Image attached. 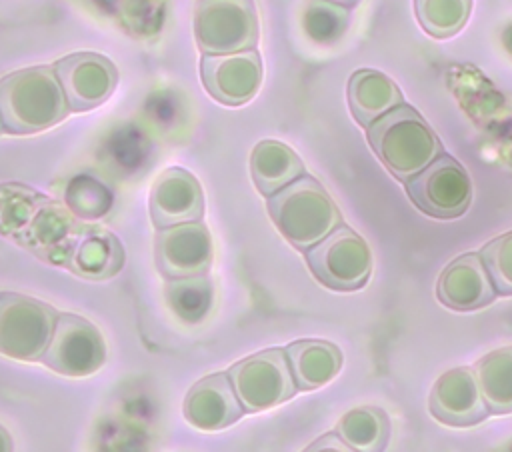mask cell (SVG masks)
<instances>
[{"instance_id": "cell-1", "label": "cell", "mask_w": 512, "mask_h": 452, "mask_svg": "<svg viewBox=\"0 0 512 452\" xmlns=\"http://www.w3.org/2000/svg\"><path fill=\"white\" fill-rule=\"evenodd\" d=\"M70 114L54 66H32L0 78V118L10 134H34Z\"/></svg>"}, {"instance_id": "cell-2", "label": "cell", "mask_w": 512, "mask_h": 452, "mask_svg": "<svg viewBox=\"0 0 512 452\" xmlns=\"http://www.w3.org/2000/svg\"><path fill=\"white\" fill-rule=\"evenodd\" d=\"M366 130L378 160L404 182L442 154V144L430 124L406 104L382 114Z\"/></svg>"}, {"instance_id": "cell-3", "label": "cell", "mask_w": 512, "mask_h": 452, "mask_svg": "<svg viewBox=\"0 0 512 452\" xmlns=\"http://www.w3.org/2000/svg\"><path fill=\"white\" fill-rule=\"evenodd\" d=\"M268 212L280 234L298 250H308L342 224L328 190L308 174L270 194Z\"/></svg>"}, {"instance_id": "cell-4", "label": "cell", "mask_w": 512, "mask_h": 452, "mask_svg": "<svg viewBox=\"0 0 512 452\" xmlns=\"http://www.w3.org/2000/svg\"><path fill=\"white\" fill-rule=\"evenodd\" d=\"M58 312L46 302L16 294H0V354L36 362L42 358L54 332Z\"/></svg>"}, {"instance_id": "cell-5", "label": "cell", "mask_w": 512, "mask_h": 452, "mask_svg": "<svg viewBox=\"0 0 512 452\" xmlns=\"http://www.w3.org/2000/svg\"><path fill=\"white\" fill-rule=\"evenodd\" d=\"M194 38L202 54L250 50L258 42V14L252 0H198Z\"/></svg>"}, {"instance_id": "cell-6", "label": "cell", "mask_w": 512, "mask_h": 452, "mask_svg": "<svg viewBox=\"0 0 512 452\" xmlns=\"http://www.w3.org/2000/svg\"><path fill=\"white\" fill-rule=\"evenodd\" d=\"M106 340L102 332L78 314H58L50 342L40 358L52 372L68 378L96 374L106 362Z\"/></svg>"}, {"instance_id": "cell-7", "label": "cell", "mask_w": 512, "mask_h": 452, "mask_svg": "<svg viewBox=\"0 0 512 452\" xmlns=\"http://www.w3.org/2000/svg\"><path fill=\"white\" fill-rule=\"evenodd\" d=\"M306 260L312 274L332 290H358L368 282L372 270L366 240L342 224L310 246Z\"/></svg>"}, {"instance_id": "cell-8", "label": "cell", "mask_w": 512, "mask_h": 452, "mask_svg": "<svg viewBox=\"0 0 512 452\" xmlns=\"http://www.w3.org/2000/svg\"><path fill=\"white\" fill-rule=\"evenodd\" d=\"M228 378L246 412L274 408L298 390L286 352L280 348H270L236 362L228 370Z\"/></svg>"}, {"instance_id": "cell-9", "label": "cell", "mask_w": 512, "mask_h": 452, "mask_svg": "<svg viewBox=\"0 0 512 452\" xmlns=\"http://www.w3.org/2000/svg\"><path fill=\"white\" fill-rule=\"evenodd\" d=\"M412 202L428 216L458 218L472 202V182L466 168L452 156L440 154L406 180Z\"/></svg>"}, {"instance_id": "cell-10", "label": "cell", "mask_w": 512, "mask_h": 452, "mask_svg": "<svg viewBox=\"0 0 512 452\" xmlns=\"http://www.w3.org/2000/svg\"><path fill=\"white\" fill-rule=\"evenodd\" d=\"M70 112H86L104 104L116 90L118 70L96 52H76L54 64Z\"/></svg>"}, {"instance_id": "cell-11", "label": "cell", "mask_w": 512, "mask_h": 452, "mask_svg": "<svg viewBox=\"0 0 512 452\" xmlns=\"http://www.w3.org/2000/svg\"><path fill=\"white\" fill-rule=\"evenodd\" d=\"M154 258L166 280L206 274L214 258L212 236L202 220L158 228Z\"/></svg>"}, {"instance_id": "cell-12", "label": "cell", "mask_w": 512, "mask_h": 452, "mask_svg": "<svg viewBox=\"0 0 512 452\" xmlns=\"http://www.w3.org/2000/svg\"><path fill=\"white\" fill-rule=\"evenodd\" d=\"M200 76L206 92L216 102L242 106L260 90L262 60L254 48L230 54H204L200 60Z\"/></svg>"}, {"instance_id": "cell-13", "label": "cell", "mask_w": 512, "mask_h": 452, "mask_svg": "<svg viewBox=\"0 0 512 452\" xmlns=\"http://www.w3.org/2000/svg\"><path fill=\"white\" fill-rule=\"evenodd\" d=\"M428 408L438 422L458 428L478 424L488 416V406L470 368L444 372L432 386Z\"/></svg>"}, {"instance_id": "cell-14", "label": "cell", "mask_w": 512, "mask_h": 452, "mask_svg": "<svg viewBox=\"0 0 512 452\" xmlns=\"http://www.w3.org/2000/svg\"><path fill=\"white\" fill-rule=\"evenodd\" d=\"M150 218L156 228L202 220L204 194L194 174L184 168H166L150 190Z\"/></svg>"}, {"instance_id": "cell-15", "label": "cell", "mask_w": 512, "mask_h": 452, "mask_svg": "<svg viewBox=\"0 0 512 452\" xmlns=\"http://www.w3.org/2000/svg\"><path fill=\"white\" fill-rule=\"evenodd\" d=\"M182 412L192 428L202 432H218L234 424L244 414V408L228 374L220 372L200 378L188 390Z\"/></svg>"}, {"instance_id": "cell-16", "label": "cell", "mask_w": 512, "mask_h": 452, "mask_svg": "<svg viewBox=\"0 0 512 452\" xmlns=\"http://www.w3.org/2000/svg\"><path fill=\"white\" fill-rule=\"evenodd\" d=\"M436 296L444 306L458 312H470L490 304L496 288L480 254H462L452 260L438 276Z\"/></svg>"}, {"instance_id": "cell-17", "label": "cell", "mask_w": 512, "mask_h": 452, "mask_svg": "<svg viewBox=\"0 0 512 452\" xmlns=\"http://www.w3.org/2000/svg\"><path fill=\"white\" fill-rule=\"evenodd\" d=\"M404 104L400 88L378 70H356L348 80V106L354 120L368 128L382 114Z\"/></svg>"}, {"instance_id": "cell-18", "label": "cell", "mask_w": 512, "mask_h": 452, "mask_svg": "<svg viewBox=\"0 0 512 452\" xmlns=\"http://www.w3.org/2000/svg\"><path fill=\"white\" fill-rule=\"evenodd\" d=\"M122 262L124 252L120 242L102 228H80L66 260L72 272L92 280L114 276L122 268Z\"/></svg>"}, {"instance_id": "cell-19", "label": "cell", "mask_w": 512, "mask_h": 452, "mask_svg": "<svg viewBox=\"0 0 512 452\" xmlns=\"http://www.w3.org/2000/svg\"><path fill=\"white\" fill-rule=\"evenodd\" d=\"M284 352L298 390H316L328 384L342 366L340 350L326 340H298Z\"/></svg>"}, {"instance_id": "cell-20", "label": "cell", "mask_w": 512, "mask_h": 452, "mask_svg": "<svg viewBox=\"0 0 512 452\" xmlns=\"http://www.w3.org/2000/svg\"><path fill=\"white\" fill-rule=\"evenodd\" d=\"M250 172L260 194L270 196L304 174L300 156L280 140H262L250 156Z\"/></svg>"}, {"instance_id": "cell-21", "label": "cell", "mask_w": 512, "mask_h": 452, "mask_svg": "<svg viewBox=\"0 0 512 452\" xmlns=\"http://www.w3.org/2000/svg\"><path fill=\"white\" fill-rule=\"evenodd\" d=\"M82 228V226H80ZM76 226L72 214L58 202L46 200L36 216L32 218L26 234L20 242L30 246L38 254H54L64 248L66 254H70V248L80 232ZM68 260V256H66Z\"/></svg>"}, {"instance_id": "cell-22", "label": "cell", "mask_w": 512, "mask_h": 452, "mask_svg": "<svg viewBox=\"0 0 512 452\" xmlns=\"http://www.w3.org/2000/svg\"><path fill=\"white\" fill-rule=\"evenodd\" d=\"M164 300L180 322L200 324L214 306V284L208 274L168 278Z\"/></svg>"}, {"instance_id": "cell-23", "label": "cell", "mask_w": 512, "mask_h": 452, "mask_svg": "<svg viewBox=\"0 0 512 452\" xmlns=\"http://www.w3.org/2000/svg\"><path fill=\"white\" fill-rule=\"evenodd\" d=\"M482 398L492 414L512 412V346L498 348L474 366Z\"/></svg>"}, {"instance_id": "cell-24", "label": "cell", "mask_w": 512, "mask_h": 452, "mask_svg": "<svg viewBox=\"0 0 512 452\" xmlns=\"http://www.w3.org/2000/svg\"><path fill=\"white\" fill-rule=\"evenodd\" d=\"M336 432L350 446V450L378 452L388 444L390 422L384 410L362 406L346 412L340 418Z\"/></svg>"}, {"instance_id": "cell-25", "label": "cell", "mask_w": 512, "mask_h": 452, "mask_svg": "<svg viewBox=\"0 0 512 452\" xmlns=\"http://www.w3.org/2000/svg\"><path fill=\"white\" fill-rule=\"evenodd\" d=\"M300 26L310 42L332 46L350 26V8L332 0H308L302 8Z\"/></svg>"}, {"instance_id": "cell-26", "label": "cell", "mask_w": 512, "mask_h": 452, "mask_svg": "<svg viewBox=\"0 0 512 452\" xmlns=\"http://www.w3.org/2000/svg\"><path fill=\"white\" fill-rule=\"evenodd\" d=\"M42 194L22 184H0V234L22 240L38 208L46 202Z\"/></svg>"}, {"instance_id": "cell-27", "label": "cell", "mask_w": 512, "mask_h": 452, "mask_svg": "<svg viewBox=\"0 0 512 452\" xmlns=\"http://www.w3.org/2000/svg\"><path fill=\"white\" fill-rule=\"evenodd\" d=\"M472 0H414V12L426 34L450 38L468 22Z\"/></svg>"}, {"instance_id": "cell-28", "label": "cell", "mask_w": 512, "mask_h": 452, "mask_svg": "<svg viewBox=\"0 0 512 452\" xmlns=\"http://www.w3.org/2000/svg\"><path fill=\"white\" fill-rule=\"evenodd\" d=\"M66 206L82 220H98L112 208V192L90 176H74L66 188Z\"/></svg>"}, {"instance_id": "cell-29", "label": "cell", "mask_w": 512, "mask_h": 452, "mask_svg": "<svg viewBox=\"0 0 512 452\" xmlns=\"http://www.w3.org/2000/svg\"><path fill=\"white\" fill-rule=\"evenodd\" d=\"M480 258L498 294H512V230L496 236L480 250Z\"/></svg>"}, {"instance_id": "cell-30", "label": "cell", "mask_w": 512, "mask_h": 452, "mask_svg": "<svg viewBox=\"0 0 512 452\" xmlns=\"http://www.w3.org/2000/svg\"><path fill=\"white\" fill-rule=\"evenodd\" d=\"M306 450H340V452H346V450H350V446L338 436V432H332V434H326V436L314 440L310 446H306Z\"/></svg>"}, {"instance_id": "cell-31", "label": "cell", "mask_w": 512, "mask_h": 452, "mask_svg": "<svg viewBox=\"0 0 512 452\" xmlns=\"http://www.w3.org/2000/svg\"><path fill=\"white\" fill-rule=\"evenodd\" d=\"M8 450H12V438L8 430L0 424V452H8Z\"/></svg>"}, {"instance_id": "cell-32", "label": "cell", "mask_w": 512, "mask_h": 452, "mask_svg": "<svg viewBox=\"0 0 512 452\" xmlns=\"http://www.w3.org/2000/svg\"><path fill=\"white\" fill-rule=\"evenodd\" d=\"M332 2H336V4H342V6H348V8H352V6H356L360 0H332Z\"/></svg>"}, {"instance_id": "cell-33", "label": "cell", "mask_w": 512, "mask_h": 452, "mask_svg": "<svg viewBox=\"0 0 512 452\" xmlns=\"http://www.w3.org/2000/svg\"><path fill=\"white\" fill-rule=\"evenodd\" d=\"M2 132H6V130H4V124H2V118H0V134H2Z\"/></svg>"}]
</instances>
